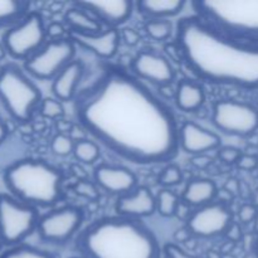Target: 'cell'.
I'll return each instance as SVG.
<instances>
[{
  "instance_id": "42",
  "label": "cell",
  "mask_w": 258,
  "mask_h": 258,
  "mask_svg": "<svg viewBox=\"0 0 258 258\" xmlns=\"http://www.w3.org/2000/svg\"><path fill=\"white\" fill-rule=\"evenodd\" d=\"M238 188H239V184L236 179H229V180H227L226 186H224V189H226L227 191H229L231 194L237 193Z\"/></svg>"
},
{
  "instance_id": "30",
  "label": "cell",
  "mask_w": 258,
  "mask_h": 258,
  "mask_svg": "<svg viewBox=\"0 0 258 258\" xmlns=\"http://www.w3.org/2000/svg\"><path fill=\"white\" fill-rule=\"evenodd\" d=\"M40 113L47 118H59L64 115V108L60 101L45 98L40 103Z\"/></svg>"
},
{
  "instance_id": "35",
  "label": "cell",
  "mask_w": 258,
  "mask_h": 258,
  "mask_svg": "<svg viewBox=\"0 0 258 258\" xmlns=\"http://www.w3.org/2000/svg\"><path fill=\"white\" fill-rule=\"evenodd\" d=\"M238 169L244 171H252L257 169L258 166V158L253 154H242L239 160L236 164Z\"/></svg>"
},
{
  "instance_id": "44",
  "label": "cell",
  "mask_w": 258,
  "mask_h": 258,
  "mask_svg": "<svg viewBox=\"0 0 258 258\" xmlns=\"http://www.w3.org/2000/svg\"><path fill=\"white\" fill-rule=\"evenodd\" d=\"M7 48H5L4 43H3V40H0V60L4 59L5 55H7Z\"/></svg>"
},
{
  "instance_id": "12",
  "label": "cell",
  "mask_w": 258,
  "mask_h": 258,
  "mask_svg": "<svg viewBox=\"0 0 258 258\" xmlns=\"http://www.w3.org/2000/svg\"><path fill=\"white\" fill-rule=\"evenodd\" d=\"M232 224V213L223 203H211L191 213L186 228L198 237H216L226 233Z\"/></svg>"
},
{
  "instance_id": "6",
  "label": "cell",
  "mask_w": 258,
  "mask_h": 258,
  "mask_svg": "<svg viewBox=\"0 0 258 258\" xmlns=\"http://www.w3.org/2000/svg\"><path fill=\"white\" fill-rule=\"evenodd\" d=\"M40 91L14 63L0 68V101L13 118L30 120L40 102Z\"/></svg>"
},
{
  "instance_id": "43",
  "label": "cell",
  "mask_w": 258,
  "mask_h": 258,
  "mask_svg": "<svg viewBox=\"0 0 258 258\" xmlns=\"http://www.w3.org/2000/svg\"><path fill=\"white\" fill-rule=\"evenodd\" d=\"M8 135V127H7V123L4 122L2 117H0V144L5 140Z\"/></svg>"
},
{
  "instance_id": "26",
  "label": "cell",
  "mask_w": 258,
  "mask_h": 258,
  "mask_svg": "<svg viewBox=\"0 0 258 258\" xmlns=\"http://www.w3.org/2000/svg\"><path fill=\"white\" fill-rule=\"evenodd\" d=\"M73 155L80 163L92 164L100 156V149L93 141L78 140L77 143H75Z\"/></svg>"
},
{
  "instance_id": "7",
  "label": "cell",
  "mask_w": 258,
  "mask_h": 258,
  "mask_svg": "<svg viewBox=\"0 0 258 258\" xmlns=\"http://www.w3.org/2000/svg\"><path fill=\"white\" fill-rule=\"evenodd\" d=\"M39 216L35 207L0 194V239L3 244L17 246L37 229Z\"/></svg>"
},
{
  "instance_id": "19",
  "label": "cell",
  "mask_w": 258,
  "mask_h": 258,
  "mask_svg": "<svg viewBox=\"0 0 258 258\" xmlns=\"http://www.w3.org/2000/svg\"><path fill=\"white\" fill-rule=\"evenodd\" d=\"M83 72V63L81 60H72L55 76L53 80L52 91L58 101H70L75 97Z\"/></svg>"
},
{
  "instance_id": "18",
  "label": "cell",
  "mask_w": 258,
  "mask_h": 258,
  "mask_svg": "<svg viewBox=\"0 0 258 258\" xmlns=\"http://www.w3.org/2000/svg\"><path fill=\"white\" fill-rule=\"evenodd\" d=\"M179 144L184 151L191 155H201L221 146V139L194 122H184L179 130Z\"/></svg>"
},
{
  "instance_id": "9",
  "label": "cell",
  "mask_w": 258,
  "mask_h": 258,
  "mask_svg": "<svg viewBox=\"0 0 258 258\" xmlns=\"http://www.w3.org/2000/svg\"><path fill=\"white\" fill-rule=\"evenodd\" d=\"M76 44L70 38L48 40L38 52L25 59L24 68L37 78L54 80L55 76L73 60Z\"/></svg>"
},
{
  "instance_id": "17",
  "label": "cell",
  "mask_w": 258,
  "mask_h": 258,
  "mask_svg": "<svg viewBox=\"0 0 258 258\" xmlns=\"http://www.w3.org/2000/svg\"><path fill=\"white\" fill-rule=\"evenodd\" d=\"M68 38L75 44L86 48L97 57L112 58L117 52L118 44H120L121 35L116 28H108L107 30L98 33V34H81L70 30Z\"/></svg>"
},
{
  "instance_id": "39",
  "label": "cell",
  "mask_w": 258,
  "mask_h": 258,
  "mask_svg": "<svg viewBox=\"0 0 258 258\" xmlns=\"http://www.w3.org/2000/svg\"><path fill=\"white\" fill-rule=\"evenodd\" d=\"M191 165L197 169H207L212 164V158L207 156L206 154H201V155H194L190 160Z\"/></svg>"
},
{
  "instance_id": "23",
  "label": "cell",
  "mask_w": 258,
  "mask_h": 258,
  "mask_svg": "<svg viewBox=\"0 0 258 258\" xmlns=\"http://www.w3.org/2000/svg\"><path fill=\"white\" fill-rule=\"evenodd\" d=\"M64 20L72 32L81 34H98L103 32L102 24L93 15L76 5L66 12Z\"/></svg>"
},
{
  "instance_id": "11",
  "label": "cell",
  "mask_w": 258,
  "mask_h": 258,
  "mask_svg": "<svg viewBox=\"0 0 258 258\" xmlns=\"http://www.w3.org/2000/svg\"><path fill=\"white\" fill-rule=\"evenodd\" d=\"M83 213L76 207H63L40 217L38 233L40 238L53 243H66L80 229Z\"/></svg>"
},
{
  "instance_id": "34",
  "label": "cell",
  "mask_w": 258,
  "mask_h": 258,
  "mask_svg": "<svg viewBox=\"0 0 258 258\" xmlns=\"http://www.w3.org/2000/svg\"><path fill=\"white\" fill-rule=\"evenodd\" d=\"M257 217L258 212L256 206H253V204H244L239 208L238 218L242 223H251V222L256 221Z\"/></svg>"
},
{
  "instance_id": "4",
  "label": "cell",
  "mask_w": 258,
  "mask_h": 258,
  "mask_svg": "<svg viewBox=\"0 0 258 258\" xmlns=\"http://www.w3.org/2000/svg\"><path fill=\"white\" fill-rule=\"evenodd\" d=\"M4 180L14 198L33 207L53 206L62 194V174L42 160L24 159L12 164Z\"/></svg>"
},
{
  "instance_id": "41",
  "label": "cell",
  "mask_w": 258,
  "mask_h": 258,
  "mask_svg": "<svg viewBox=\"0 0 258 258\" xmlns=\"http://www.w3.org/2000/svg\"><path fill=\"white\" fill-rule=\"evenodd\" d=\"M191 233L188 228H183V229H178L175 233V239L176 241H181V242H188V239L190 238Z\"/></svg>"
},
{
  "instance_id": "45",
  "label": "cell",
  "mask_w": 258,
  "mask_h": 258,
  "mask_svg": "<svg viewBox=\"0 0 258 258\" xmlns=\"http://www.w3.org/2000/svg\"><path fill=\"white\" fill-rule=\"evenodd\" d=\"M256 258H258V242H257V246H256Z\"/></svg>"
},
{
  "instance_id": "1",
  "label": "cell",
  "mask_w": 258,
  "mask_h": 258,
  "mask_svg": "<svg viewBox=\"0 0 258 258\" xmlns=\"http://www.w3.org/2000/svg\"><path fill=\"white\" fill-rule=\"evenodd\" d=\"M76 112L93 138L133 163H165L180 148V128L170 108L118 68H108L78 97Z\"/></svg>"
},
{
  "instance_id": "37",
  "label": "cell",
  "mask_w": 258,
  "mask_h": 258,
  "mask_svg": "<svg viewBox=\"0 0 258 258\" xmlns=\"http://www.w3.org/2000/svg\"><path fill=\"white\" fill-rule=\"evenodd\" d=\"M164 252H165L166 258H199L186 253L184 249L175 246V244H166L165 248H164Z\"/></svg>"
},
{
  "instance_id": "36",
  "label": "cell",
  "mask_w": 258,
  "mask_h": 258,
  "mask_svg": "<svg viewBox=\"0 0 258 258\" xmlns=\"http://www.w3.org/2000/svg\"><path fill=\"white\" fill-rule=\"evenodd\" d=\"M66 33V28L62 23H50L47 27V37L50 38V40L63 39V35Z\"/></svg>"
},
{
  "instance_id": "25",
  "label": "cell",
  "mask_w": 258,
  "mask_h": 258,
  "mask_svg": "<svg viewBox=\"0 0 258 258\" xmlns=\"http://www.w3.org/2000/svg\"><path fill=\"white\" fill-rule=\"evenodd\" d=\"M180 199L178 194L170 189H163L156 196V211L163 217H173L176 214Z\"/></svg>"
},
{
  "instance_id": "27",
  "label": "cell",
  "mask_w": 258,
  "mask_h": 258,
  "mask_svg": "<svg viewBox=\"0 0 258 258\" xmlns=\"http://www.w3.org/2000/svg\"><path fill=\"white\" fill-rule=\"evenodd\" d=\"M145 32L151 39L166 40L170 38L173 32V25L165 19H150L145 24Z\"/></svg>"
},
{
  "instance_id": "10",
  "label": "cell",
  "mask_w": 258,
  "mask_h": 258,
  "mask_svg": "<svg viewBox=\"0 0 258 258\" xmlns=\"http://www.w3.org/2000/svg\"><path fill=\"white\" fill-rule=\"evenodd\" d=\"M213 123L229 135L248 136L258 128V110L254 106L234 100H222L213 108Z\"/></svg>"
},
{
  "instance_id": "20",
  "label": "cell",
  "mask_w": 258,
  "mask_h": 258,
  "mask_svg": "<svg viewBox=\"0 0 258 258\" xmlns=\"http://www.w3.org/2000/svg\"><path fill=\"white\" fill-rule=\"evenodd\" d=\"M218 189L211 179H194L186 184L183 193V202L190 207H201L211 204L217 197Z\"/></svg>"
},
{
  "instance_id": "40",
  "label": "cell",
  "mask_w": 258,
  "mask_h": 258,
  "mask_svg": "<svg viewBox=\"0 0 258 258\" xmlns=\"http://www.w3.org/2000/svg\"><path fill=\"white\" fill-rule=\"evenodd\" d=\"M241 232H242V231H241V228H239L238 224L232 223L231 227H229V228L227 229L226 234H227V237H228V238L231 239V241L237 242V241H238V239L242 237Z\"/></svg>"
},
{
  "instance_id": "29",
  "label": "cell",
  "mask_w": 258,
  "mask_h": 258,
  "mask_svg": "<svg viewBox=\"0 0 258 258\" xmlns=\"http://www.w3.org/2000/svg\"><path fill=\"white\" fill-rule=\"evenodd\" d=\"M50 149L55 155L59 156H67L70 154H73V149H75V143L72 139L63 134H58L53 138L52 143H50Z\"/></svg>"
},
{
  "instance_id": "28",
  "label": "cell",
  "mask_w": 258,
  "mask_h": 258,
  "mask_svg": "<svg viewBox=\"0 0 258 258\" xmlns=\"http://www.w3.org/2000/svg\"><path fill=\"white\" fill-rule=\"evenodd\" d=\"M0 258H53L49 253L34 247L25 246V244H18L12 247L0 256Z\"/></svg>"
},
{
  "instance_id": "3",
  "label": "cell",
  "mask_w": 258,
  "mask_h": 258,
  "mask_svg": "<svg viewBox=\"0 0 258 258\" xmlns=\"http://www.w3.org/2000/svg\"><path fill=\"white\" fill-rule=\"evenodd\" d=\"M82 258H160L153 232L126 217H106L88 226L77 239Z\"/></svg>"
},
{
  "instance_id": "24",
  "label": "cell",
  "mask_w": 258,
  "mask_h": 258,
  "mask_svg": "<svg viewBox=\"0 0 258 258\" xmlns=\"http://www.w3.org/2000/svg\"><path fill=\"white\" fill-rule=\"evenodd\" d=\"M30 3L0 0V27L17 24L29 13Z\"/></svg>"
},
{
  "instance_id": "33",
  "label": "cell",
  "mask_w": 258,
  "mask_h": 258,
  "mask_svg": "<svg viewBox=\"0 0 258 258\" xmlns=\"http://www.w3.org/2000/svg\"><path fill=\"white\" fill-rule=\"evenodd\" d=\"M241 155V150L233 148V146H224V148L219 149L218 151V158L226 164H237Z\"/></svg>"
},
{
  "instance_id": "15",
  "label": "cell",
  "mask_w": 258,
  "mask_h": 258,
  "mask_svg": "<svg viewBox=\"0 0 258 258\" xmlns=\"http://www.w3.org/2000/svg\"><path fill=\"white\" fill-rule=\"evenodd\" d=\"M156 211V197L146 186H136L131 193L117 198L116 212L126 218L139 219L153 216Z\"/></svg>"
},
{
  "instance_id": "2",
  "label": "cell",
  "mask_w": 258,
  "mask_h": 258,
  "mask_svg": "<svg viewBox=\"0 0 258 258\" xmlns=\"http://www.w3.org/2000/svg\"><path fill=\"white\" fill-rule=\"evenodd\" d=\"M176 45L181 59L202 80L258 88V44L234 39L198 15L179 20Z\"/></svg>"
},
{
  "instance_id": "16",
  "label": "cell",
  "mask_w": 258,
  "mask_h": 258,
  "mask_svg": "<svg viewBox=\"0 0 258 258\" xmlns=\"http://www.w3.org/2000/svg\"><path fill=\"white\" fill-rule=\"evenodd\" d=\"M95 180L103 190L118 197L131 193L138 185V178L133 171L122 166L105 164L96 168Z\"/></svg>"
},
{
  "instance_id": "46",
  "label": "cell",
  "mask_w": 258,
  "mask_h": 258,
  "mask_svg": "<svg viewBox=\"0 0 258 258\" xmlns=\"http://www.w3.org/2000/svg\"><path fill=\"white\" fill-rule=\"evenodd\" d=\"M2 244H3V243H2V239H0V248H2Z\"/></svg>"
},
{
  "instance_id": "32",
  "label": "cell",
  "mask_w": 258,
  "mask_h": 258,
  "mask_svg": "<svg viewBox=\"0 0 258 258\" xmlns=\"http://www.w3.org/2000/svg\"><path fill=\"white\" fill-rule=\"evenodd\" d=\"M75 189L76 191H77V194H80V196L85 197V198L87 199H91V201H96V199L98 198V190L97 188H96V185L87 180L78 181V183L76 184Z\"/></svg>"
},
{
  "instance_id": "31",
  "label": "cell",
  "mask_w": 258,
  "mask_h": 258,
  "mask_svg": "<svg viewBox=\"0 0 258 258\" xmlns=\"http://www.w3.org/2000/svg\"><path fill=\"white\" fill-rule=\"evenodd\" d=\"M183 180V173H181L180 168L176 165H168L160 174L159 181L163 184L164 186H174L178 185Z\"/></svg>"
},
{
  "instance_id": "38",
  "label": "cell",
  "mask_w": 258,
  "mask_h": 258,
  "mask_svg": "<svg viewBox=\"0 0 258 258\" xmlns=\"http://www.w3.org/2000/svg\"><path fill=\"white\" fill-rule=\"evenodd\" d=\"M120 35L121 40H123L127 45H135L138 44L139 40H140V35H139V33L136 32L135 29H133V28H125V29H122L120 32Z\"/></svg>"
},
{
  "instance_id": "5",
  "label": "cell",
  "mask_w": 258,
  "mask_h": 258,
  "mask_svg": "<svg viewBox=\"0 0 258 258\" xmlns=\"http://www.w3.org/2000/svg\"><path fill=\"white\" fill-rule=\"evenodd\" d=\"M199 18L222 33L242 42L258 44V0L193 2Z\"/></svg>"
},
{
  "instance_id": "21",
  "label": "cell",
  "mask_w": 258,
  "mask_h": 258,
  "mask_svg": "<svg viewBox=\"0 0 258 258\" xmlns=\"http://www.w3.org/2000/svg\"><path fill=\"white\" fill-rule=\"evenodd\" d=\"M206 101L203 88L191 81H181L175 91L176 106L184 112H194L203 106Z\"/></svg>"
},
{
  "instance_id": "14",
  "label": "cell",
  "mask_w": 258,
  "mask_h": 258,
  "mask_svg": "<svg viewBox=\"0 0 258 258\" xmlns=\"http://www.w3.org/2000/svg\"><path fill=\"white\" fill-rule=\"evenodd\" d=\"M75 5L93 15L101 24H106L110 28H115L126 22L134 9V4L128 0L76 2Z\"/></svg>"
},
{
  "instance_id": "13",
  "label": "cell",
  "mask_w": 258,
  "mask_h": 258,
  "mask_svg": "<svg viewBox=\"0 0 258 258\" xmlns=\"http://www.w3.org/2000/svg\"><path fill=\"white\" fill-rule=\"evenodd\" d=\"M131 68L138 77L160 87L170 86L175 78V71L168 58L151 50H143L139 53L133 60Z\"/></svg>"
},
{
  "instance_id": "22",
  "label": "cell",
  "mask_w": 258,
  "mask_h": 258,
  "mask_svg": "<svg viewBox=\"0 0 258 258\" xmlns=\"http://www.w3.org/2000/svg\"><path fill=\"white\" fill-rule=\"evenodd\" d=\"M139 13L150 19H164L179 14L185 7L183 0H143L136 3Z\"/></svg>"
},
{
  "instance_id": "8",
  "label": "cell",
  "mask_w": 258,
  "mask_h": 258,
  "mask_svg": "<svg viewBox=\"0 0 258 258\" xmlns=\"http://www.w3.org/2000/svg\"><path fill=\"white\" fill-rule=\"evenodd\" d=\"M47 28L39 13L29 12L3 35L7 52L17 59H28L45 44Z\"/></svg>"
}]
</instances>
